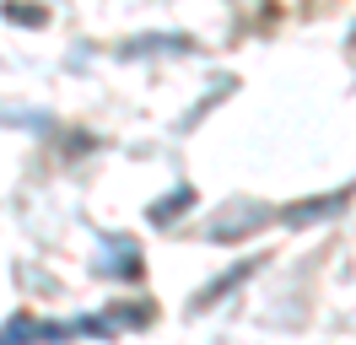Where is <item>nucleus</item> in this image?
Masks as SVG:
<instances>
[{
	"mask_svg": "<svg viewBox=\"0 0 356 345\" xmlns=\"http://www.w3.org/2000/svg\"><path fill=\"white\" fill-rule=\"evenodd\" d=\"M76 335V323H38L27 313H11V323L0 329V345H60Z\"/></svg>",
	"mask_w": 356,
	"mask_h": 345,
	"instance_id": "f257e3e1",
	"label": "nucleus"
},
{
	"mask_svg": "<svg viewBox=\"0 0 356 345\" xmlns=\"http://www.w3.org/2000/svg\"><path fill=\"white\" fill-rule=\"evenodd\" d=\"M351 211V189H334V194H313V200H297L286 211H275L286 227H308V221H330V216Z\"/></svg>",
	"mask_w": 356,
	"mask_h": 345,
	"instance_id": "f03ea898",
	"label": "nucleus"
},
{
	"mask_svg": "<svg viewBox=\"0 0 356 345\" xmlns=\"http://www.w3.org/2000/svg\"><path fill=\"white\" fill-rule=\"evenodd\" d=\"M119 54L124 60H140V54H195V38H184V33H140Z\"/></svg>",
	"mask_w": 356,
	"mask_h": 345,
	"instance_id": "7ed1b4c3",
	"label": "nucleus"
},
{
	"mask_svg": "<svg viewBox=\"0 0 356 345\" xmlns=\"http://www.w3.org/2000/svg\"><path fill=\"white\" fill-rule=\"evenodd\" d=\"M140 248H135L130 237H108V259L97 264V275H113V280H140Z\"/></svg>",
	"mask_w": 356,
	"mask_h": 345,
	"instance_id": "20e7f679",
	"label": "nucleus"
},
{
	"mask_svg": "<svg viewBox=\"0 0 356 345\" xmlns=\"http://www.w3.org/2000/svg\"><path fill=\"white\" fill-rule=\"evenodd\" d=\"M254 270H259V259H238V264H232L227 275H216V280H211V286L200 291V297H195V313H205V307H216L222 297H232V291H238V286H243Z\"/></svg>",
	"mask_w": 356,
	"mask_h": 345,
	"instance_id": "39448f33",
	"label": "nucleus"
},
{
	"mask_svg": "<svg viewBox=\"0 0 356 345\" xmlns=\"http://www.w3.org/2000/svg\"><path fill=\"white\" fill-rule=\"evenodd\" d=\"M189 205H195V189H189V184H178V189H168L162 200H152L146 216H152V227H173V216H184Z\"/></svg>",
	"mask_w": 356,
	"mask_h": 345,
	"instance_id": "423d86ee",
	"label": "nucleus"
},
{
	"mask_svg": "<svg viewBox=\"0 0 356 345\" xmlns=\"http://www.w3.org/2000/svg\"><path fill=\"white\" fill-rule=\"evenodd\" d=\"M0 17H6V22H17V27H44V22H49V6H27V0H6V6H0Z\"/></svg>",
	"mask_w": 356,
	"mask_h": 345,
	"instance_id": "0eeeda50",
	"label": "nucleus"
},
{
	"mask_svg": "<svg viewBox=\"0 0 356 345\" xmlns=\"http://www.w3.org/2000/svg\"><path fill=\"white\" fill-rule=\"evenodd\" d=\"M152 319H156V307H152V302H140V307H135V302H124V307H113V313H108L113 329H146Z\"/></svg>",
	"mask_w": 356,
	"mask_h": 345,
	"instance_id": "6e6552de",
	"label": "nucleus"
}]
</instances>
